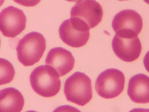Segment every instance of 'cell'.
<instances>
[{
  "instance_id": "obj_1",
  "label": "cell",
  "mask_w": 149,
  "mask_h": 112,
  "mask_svg": "<svg viewBox=\"0 0 149 112\" xmlns=\"http://www.w3.org/2000/svg\"><path fill=\"white\" fill-rule=\"evenodd\" d=\"M30 81L31 88L38 94L50 97L60 90L61 82L57 71L49 65H40L31 73Z\"/></svg>"
},
{
  "instance_id": "obj_2",
  "label": "cell",
  "mask_w": 149,
  "mask_h": 112,
  "mask_svg": "<svg viewBox=\"0 0 149 112\" xmlns=\"http://www.w3.org/2000/svg\"><path fill=\"white\" fill-rule=\"evenodd\" d=\"M45 48L46 41L43 35L36 32H30L18 42L17 59L26 66L33 65L41 58Z\"/></svg>"
},
{
  "instance_id": "obj_3",
  "label": "cell",
  "mask_w": 149,
  "mask_h": 112,
  "mask_svg": "<svg viewBox=\"0 0 149 112\" xmlns=\"http://www.w3.org/2000/svg\"><path fill=\"white\" fill-rule=\"evenodd\" d=\"M64 93L68 101L81 106L86 105L93 97L90 78L83 72H74L66 80Z\"/></svg>"
},
{
  "instance_id": "obj_4",
  "label": "cell",
  "mask_w": 149,
  "mask_h": 112,
  "mask_svg": "<svg viewBox=\"0 0 149 112\" xmlns=\"http://www.w3.org/2000/svg\"><path fill=\"white\" fill-rule=\"evenodd\" d=\"M61 39L66 44L79 48L84 46L90 37V28L82 20L71 17L63 21L59 29Z\"/></svg>"
},
{
  "instance_id": "obj_5",
  "label": "cell",
  "mask_w": 149,
  "mask_h": 112,
  "mask_svg": "<svg viewBox=\"0 0 149 112\" xmlns=\"http://www.w3.org/2000/svg\"><path fill=\"white\" fill-rule=\"evenodd\" d=\"M125 78L123 73L117 69L105 70L97 77L95 89L99 96L112 99L119 96L124 89Z\"/></svg>"
},
{
  "instance_id": "obj_6",
  "label": "cell",
  "mask_w": 149,
  "mask_h": 112,
  "mask_svg": "<svg viewBox=\"0 0 149 112\" xmlns=\"http://www.w3.org/2000/svg\"><path fill=\"white\" fill-rule=\"evenodd\" d=\"M112 26L118 36L136 37L142 29L143 19L135 10L125 9L115 15Z\"/></svg>"
},
{
  "instance_id": "obj_7",
  "label": "cell",
  "mask_w": 149,
  "mask_h": 112,
  "mask_svg": "<svg viewBox=\"0 0 149 112\" xmlns=\"http://www.w3.org/2000/svg\"><path fill=\"white\" fill-rule=\"evenodd\" d=\"M26 20L22 10L9 6L0 12V31L4 36L14 38L25 29Z\"/></svg>"
},
{
  "instance_id": "obj_8",
  "label": "cell",
  "mask_w": 149,
  "mask_h": 112,
  "mask_svg": "<svg viewBox=\"0 0 149 112\" xmlns=\"http://www.w3.org/2000/svg\"><path fill=\"white\" fill-rule=\"evenodd\" d=\"M102 15V8L95 0H80L70 10L71 17L82 20L90 29L94 28L101 22Z\"/></svg>"
},
{
  "instance_id": "obj_9",
  "label": "cell",
  "mask_w": 149,
  "mask_h": 112,
  "mask_svg": "<svg viewBox=\"0 0 149 112\" xmlns=\"http://www.w3.org/2000/svg\"><path fill=\"white\" fill-rule=\"evenodd\" d=\"M112 47L115 55L125 62H132L137 60L142 49L137 36H120L117 34L113 38Z\"/></svg>"
},
{
  "instance_id": "obj_10",
  "label": "cell",
  "mask_w": 149,
  "mask_h": 112,
  "mask_svg": "<svg viewBox=\"0 0 149 112\" xmlns=\"http://www.w3.org/2000/svg\"><path fill=\"white\" fill-rule=\"evenodd\" d=\"M45 64L54 68L59 76H62L72 70L74 65V58L68 50L62 47H55L49 51Z\"/></svg>"
},
{
  "instance_id": "obj_11",
  "label": "cell",
  "mask_w": 149,
  "mask_h": 112,
  "mask_svg": "<svg viewBox=\"0 0 149 112\" xmlns=\"http://www.w3.org/2000/svg\"><path fill=\"white\" fill-rule=\"evenodd\" d=\"M127 94L135 103H149V76L143 74H139L130 78L128 83Z\"/></svg>"
},
{
  "instance_id": "obj_12",
  "label": "cell",
  "mask_w": 149,
  "mask_h": 112,
  "mask_svg": "<svg viewBox=\"0 0 149 112\" xmlns=\"http://www.w3.org/2000/svg\"><path fill=\"white\" fill-rule=\"evenodd\" d=\"M24 104V97L19 90L10 87L0 90V112H21Z\"/></svg>"
},
{
  "instance_id": "obj_13",
  "label": "cell",
  "mask_w": 149,
  "mask_h": 112,
  "mask_svg": "<svg viewBox=\"0 0 149 112\" xmlns=\"http://www.w3.org/2000/svg\"><path fill=\"white\" fill-rule=\"evenodd\" d=\"M15 75V71L12 63L5 58H0V85L12 82Z\"/></svg>"
},
{
  "instance_id": "obj_14",
  "label": "cell",
  "mask_w": 149,
  "mask_h": 112,
  "mask_svg": "<svg viewBox=\"0 0 149 112\" xmlns=\"http://www.w3.org/2000/svg\"><path fill=\"white\" fill-rule=\"evenodd\" d=\"M53 112H81L77 108L69 106V105H63L61 106L56 108Z\"/></svg>"
},
{
  "instance_id": "obj_15",
  "label": "cell",
  "mask_w": 149,
  "mask_h": 112,
  "mask_svg": "<svg viewBox=\"0 0 149 112\" xmlns=\"http://www.w3.org/2000/svg\"><path fill=\"white\" fill-rule=\"evenodd\" d=\"M17 4L27 7H31L37 5L41 0H13Z\"/></svg>"
},
{
  "instance_id": "obj_16",
  "label": "cell",
  "mask_w": 149,
  "mask_h": 112,
  "mask_svg": "<svg viewBox=\"0 0 149 112\" xmlns=\"http://www.w3.org/2000/svg\"><path fill=\"white\" fill-rule=\"evenodd\" d=\"M143 64L146 69L149 72V51L146 54L144 57Z\"/></svg>"
},
{
  "instance_id": "obj_17",
  "label": "cell",
  "mask_w": 149,
  "mask_h": 112,
  "mask_svg": "<svg viewBox=\"0 0 149 112\" xmlns=\"http://www.w3.org/2000/svg\"><path fill=\"white\" fill-rule=\"evenodd\" d=\"M129 112H149V109L142 108H135L131 110Z\"/></svg>"
},
{
  "instance_id": "obj_18",
  "label": "cell",
  "mask_w": 149,
  "mask_h": 112,
  "mask_svg": "<svg viewBox=\"0 0 149 112\" xmlns=\"http://www.w3.org/2000/svg\"><path fill=\"white\" fill-rule=\"evenodd\" d=\"M5 0H0V7L2 5V4L4 3Z\"/></svg>"
},
{
  "instance_id": "obj_19",
  "label": "cell",
  "mask_w": 149,
  "mask_h": 112,
  "mask_svg": "<svg viewBox=\"0 0 149 112\" xmlns=\"http://www.w3.org/2000/svg\"><path fill=\"white\" fill-rule=\"evenodd\" d=\"M66 1H69V2H78V1H80V0H66Z\"/></svg>"
},
{
  "instance_id": "obj_20",
  "label": "cell",
  "mask_w": 149,
  "mask_h": 112,
  "mask_svg": "<svg viewBox=\"0 0 149 112\" xmlns=\"http://www.w3.org/2000/svg\"><path fill=\"white\" fill-rule=\"evenodd\" d=\"M144 1L149 5V0H144Z\"/></svg>"
},
{
  "instance_id": "obj_21",
  "label": "cell",
  "mask_w": 149,
  "mask_h": 112,
  "mask_svg": "<svg viewBox=\"0 0 149 112\" xmlns=\"http://www.w3.org/2000/svg\"><path fill=\"white\" fill-rule=\"evenodd\" d=\"M26 112H37L36 111H34V110H29V111H27Z\"/></svg>"
},
{
  "instance_id": "obj_22",
  "label": "cell",
  "mask_w": 149,
  "mask_h": 112,
  "mask_svg": "<svg viewBox=\"0 0 149 112\" xmlns=\"http://www.w3.org/2000/svg\"><path fill=\"white\" fill-rule=\"evenodd\" d=\"M119 1H127V0H119Z\"/></svg>"
},
{
  "instance_id": "obj_23",
  "label": "cell",
  "mask_w": 149,
  "mask_h": 112,
  "mask_svg": "<svg viewBox=\"0 0 149 112\" xmlns=\"http://www.w3.org/2000/svg\"><path fill=\"white\" fill-rule=\"evenodd\" d=\"M0 46H1V39H0Z\"/></svg>"
}]
</instances>
